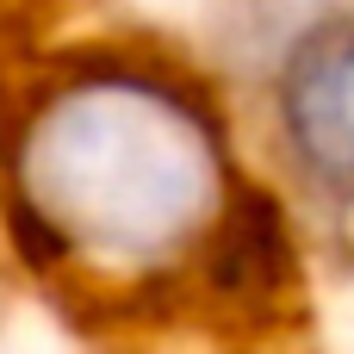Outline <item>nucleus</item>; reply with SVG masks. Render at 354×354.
<instances>
[{
	"instance_id": "1",
	"label": "nucleus",
	"mask_w": 354,
	"mask_h": 354,
	"mask_svg": "<svg viewBox=\"0 0 354 354\" xmlns=\"http://www.w3.org/2000/svg\"><path fill=\"white\" fill-rule=\"evenodd\" d=\"M224 205V137L174 75L93 62L50 81L12 137V212L50 255L106 268L193 243Z\"/></svg>"
},
{
	"instance_id": "2",
	"label": "nucleus",
	"mask_w": 354,
	"mask_h": 354,
	"mask_svg": "<svg viewBox=\"0 0 354 354\" xmlns=\"http://www.w3.org/2000/svg\"><path fill=\"white\" fill-rule=\"evenodd\" d=\"M274 118L311 180L354 193V12L311 19L280 50Z\"/></svg>"
}]
</instances>
